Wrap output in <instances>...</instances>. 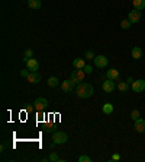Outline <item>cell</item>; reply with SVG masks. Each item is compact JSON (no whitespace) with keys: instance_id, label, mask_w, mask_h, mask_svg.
<instances>
[{"instance_id":"cell-1","label":"cell","mask_w":145,"mask_h":162,"mask_svg":"<svg viewBox=\"0 0 145 162\" xmlns=\"http://www.w3.org/2000/svg\"><path fill=\"white\" fill-rule=\"evenodd\" d=\"M75 92H77V95H79L80 98H84V99H86V98H90L91 95H93L94 89H93V86H91L90 83L81 82V83H79V86H77Z\"/></svg>"},{"instance_id":"cell-2","label":"cell","mask_w":145,"mask_h":162,"mask_svg":"<svg viewBox=\"0 0 145 162\" xmlns=\"http://www.w3.org/2000/svg\"><path fill=\"white\" fill-rule=\"evenodd\" d=\"M68 140V136L67 133L64 132H54L52 134V145H64Z\"/></svg>"},{"instance_id":"cell-3","label":"cell","mask_w":145,"mask_h":162,"mask_svg":"<svg viewBox=\"0 0 145 162\" xmlns=\"http://www.w3.org/2000/svg\"><path fill=\"white\" fill-rule=\"evenodd\" d=\"M84 76H86V72H84L83 69H75L74 72L71 73L70 79H71L73 82H74L75 85H77V83H81V82H83Z\"/></svg>"},{"instance_id":"cell-4","label":"cell","mask_w":145,"mask_h":162,"mask_svg":"<svg viewBox=\"0 0 145 162\" xmlns=\"http://www.w3.org/2000/svg\"><path fill=\"white\" fill-rule=\"evenodd\" d=\"M33 107L36 108V111H44L46 107H48V99L44 98V97H39V98L35 99V102H33Z\"/></svg>"},{"instance_id":"cell-5","label":"cell","mask_w":145,"mask_h":162,"mask_svg":"<svg viewBox=\"0 0 145 162\" xmlns=\"http://www.w3.org/2000/svg\"><path fill=\"white\" fill-rule=\"evenodd\" d=\"M93 61H94L96 67H99V69H103L109 64V59L108 57H104V55H96Z\"/></svg>"},{"instance_id":"cell-6","label":"cell","mask_w":145,"mask_h":162,"mask_svg":"<svg viewBox=\"0 0 145 162\" xmlns=\"http://www.w3.org/2000/svg\"><path fill=\"white\" fill-rule=\"evenodd\" d=\"M133 92H144L145 91V81L144 79H138V81H133V83L131 85Z\"/></svg>"},{"instance_id":"cell-7","label":"cell","mask_w":145,"mask_h":162,"mask_svg":"<svg viewBox=\"0 0 145 162\" xmlns=\"http://www.w3.org/2000/svg\"><path fill=\"white\" fill-rule=\"evenodd\" d=\"M115 81H110V79H106V81L102 83V89L106 92V94H112L113 91H115V83H113Z\"/></svg>"},{"instance_id":"cell-8","label":"cell","mask_w":145,"mask_h":162,"mask_svg":"<svg viewBox=\"0 0 145 162\" xmlns=\"http://www.w3.org/2000/svg\"><path fill=\"white\" fill-rule=\"evenodd\" d=\"M141 10H138V9H133L132 12H129V15H128V19L132 24H138V22L141 21Z\"/></svg>"},{"instance_id":"cell-9","label":"cell","mask_w":145,"mask_h":162,"mask_svg":"<svg viewBox=\"0 0 145 162\" xmlns=\"http://www.w3.org/2000/svg\"><path fill=\"white\" fill-rule=\"evenodd\" d=\"M106 79H110V81H119V70L118 69H109L106 72Z\"/></svg>"},{"instance_id":"cell-10","label":"cell","mask_w":145,"mask_h":162,"mask_svg":"<svg viewBox=\"0 0 145 162\" xmlns=\"http://www.w3.org/2000/svg\"><path fill=\"white\" fill-rule=\"evenodd\" d=\"M26 67L31 70V72H36L38 69H39V61H38L36 59H31V60H28L26 61Z\"/></svg>"},{"instance_id":"cell-11","label":"cell","mask_w":145,"mask_h":162,"mask_svg":"<svg viewBox=\"0 0 145 162\" xmlns=\"http://www.w3.org/2000/svg\"><path fill=\"white\" fill-rule=\"evenodd\" d=\"M74 85H75V83L71 81V79H68V81L65 79V81L61 83V89L64 91V92H71V91L74 89Z\"/></svg>"},{"instance_id":"cell-12","label":"cell","mask_w":145,"mask_h":162,"mask_svg":"<svg viewBox=\"0 0 145 162\" xmlns=\"http://www.w3.org/2000/svg\"><path fill=\"white\" fill-rule=\"evenodd\" d=\"M135 130L138 133H145V120L144 118H139L135 120Z\"/></svg>"},{"instance_id":"cell-13","label":"cell","mask_w":145,"mask_h":162,"mask_svg":"<svg viewBox=\"0 0 145 162\" xmlns=\"http://www.w3.org/2000/svg\"><path fill=\"white\" fill-rule=\"evenodd\" d=\"M41 79H42V76L38 72H31L26 81L31 82V83H38V82H41Z\"/></svg>"},{"instance_id":"cell-14","label":"cell","mask_w":145,"mask_h":162,"mask_svg":"<svg viewBox=\"0 0 145 162\" xmlns=\"http://www.w3.org/2000/svg\"><path fill=\"white\" fill-rule=\"evenodd\" d=\"M131 54H132V59L139 60L142 57V48L141 47H133L132 51H131Z\"/></svg>"},{"instance_id":"cell-15","label":"cell","mask_w":145,"mask_h":162,"mask_svg":"<svg viewBox=\"0 0 145 162\" xmlns=\"http://www.w3.org/2000/svg\"><path fill=\"white\" fill-rule=\"evenodd\" d=\"M55 128H57V124L55 123H45L44 124V132H46V133H54Z\"/></svg>"},{"instance_id":"cell-16","label":"cell","mask_w":145,"mask_h":162,"mask_svg":"<svg viewBox=\"0 0 145 162\" xmlns=\"http://www.w3.org/2000/svg\"><path fill=\"white\" fill-rule=\"evenodd\" d=\"M28 6L31 9H41V0H28Z\"/></svg>"},{"instance_id":"cell-17","label":"cell","mask_w":145,"mask_h":162,"mask_svg":"<svg viewBox=\"0 0 145 162\" xmlns=\"http://www.w3.org/2000/svg\"><path fill=\"white\" fill-rule=\"evenodd\" d=\"M133 8L138 9V10H144L145 9V0H132Z\"/></svg>"},{"instance_id":"cell-18","label":"cell","mask_w":145,"mask_h":162,"mask_svg":"<svg viewBox=\"0 0 145 162\" xmlns=\"http://www.w3.org/2000/svg\"><path fill=\"white\" fill-rule=\"evenodd\" d=\"M46 83H48V86H50V88H57L58 83H60V81H58L55 76H51V77H48Z\"/></svg>"},{"instance_id":"cell-19","label":"cell","mask_w":145,"mask_h":162,"mask_svg":"<svg viewBox=\"0 0 145 162\" xmlns=\"http://www.w3.org/2000/svg\"><path fill=\"white\" fill-rule=\"evenodd\" d=\"M102 111H103V114H112L113 112V104L106 102L103 107H102Z\"/></svg>"},{"instance_id":"cell-20","label":"cell","mask_w":145,"mask_h":162,"mask_svg":"<svg viewBox=\"0 0 145 162\" xmlns=\"http://www.w3.org/2000/svg\"><path fill=\"white\" fill-rule=\"evenodd\" d=\"M73 66H74L75 69H84L86 61H84V59H75L74 61H73Z\"/></svg>"},{"instance_id":"cell-21","label":"cell","mask_w":145,"mask_h":162,"mask_svg":"<svg viewBox=\"0 0 145 162\" xmlns=\"http://www.w3.org/2000/svg\"><path fill=\"white\" fill-rule=\"evenodd\" d=\"M118 89H119L120 92H126V91L129 89V83L128 82H119V83H118Z\"/></svg>"},{"instance_id":"cell-22","label":"cell","mask_w":145,"mask_h":162,"mask_svg":"<svg viewBox=\"0 0 145 162\" xmlns=\"http://www.w3.org/2000/svg\"><path fill=\"white\" fill-rule=\"evenodd\" d=\"M33 57V51L32 50H31V48H26L25 50V54H23V61H28V60H31Z\"/></svg>"},{"instance_id":"cell-23","label":"cell","mask_w":145,"mask_h":162,"mask_svg":"<svg viewBox=\"0 0 145 162\" xmlns=\"http://www.w3.org/2000/svg\"><path fill=\"white\" fill-rule=\"evenodd\" d=\"M131 25H132V22L129 21V19H123V21L120 22V28H122V29H129Z\"/></svg>"},{"instance_id":"cell-24","label":"cell","mask_w":145,"mask_h":162,"mask_svg":"<svg viewBox=\"0 0 145 162\" xmlns=\"http://www.w3.org/2000/svg\"><path fill=\"white\" fill-rule=\"evenodd\" d=\"M139 117H141V112H139L138 110H132V111H131V118H132L133 121H135V120H138Z\"/></svg>"},{"instance_id":"cell-25","label":"cell","mask_w":145,"mask_h":162,"mask_svg":"<svg viewBox=\"0 0 145 162\" xmlns=\"http://www.w3.org/2000/svg\"><path fill=\"white\" fill-rule=\"evenodd\" d=\"M94 53L91 51V50H87L86 53H84V59H89V60H94Z\"/></svg>"},{"instance_id":"cell-26","label":"cell","mask_w":145,"mask_h":162,"mask_svg":"<svg viewBox=\"0 0 145 162\" xmlns=\"http://www.w3.org/2000/svg\"><path fill=\"white\" fill-rule=\"evenodd\" d=\"M79 162H91V158L87 155H81V156H79Z\"/></svg>"},{"instance_id":"cell-27","label":"cell","mask_w":145,"mask_h":162,"mask_svg":"<svg viewBox=\"0 0 145 162\" xmlns=\"http://www.w3.org/2000/svg\"><path fill=\"white\" fill-rule=\"evenodd\" d=\"M29 73H31V70H29V69L26 67V69H23V70H21V76H22V77H25V79H28Z\"/></svg>"},{"instance_id":"cell-28","label":"cell","mask_w":145,"mask_h":162,"mask_svg":"<svg viewBox=\"0 0 145 162\" xmlns=\"http://www.w3.org/2000/svg\"><path fill=\"white\" fill-rule=\"evenodd\" d=\"M84 72H86V75H90L91 72H93V67H91L90 64H86V66H84V69H83Z\"/></svg>"},{"instance_id":"cell-29","label":"cell","mask_w":145,"mask_h":162,"mask_svg":"<svg viewBox=\"0 0 145 162\" xmlns=\"http://www.w3.org/2000/svg\"><path fill=\"white\" fill-rule=\"evenodd\" d=\"M48 159H50L51 162H57V161H60V158H58V155H57V154H51V155H50V158H48Z\"/></svg>"},{"instance_id":"cell-30","label":"cell","mask_w":145,"mask_h":162,"mask_svg":"<svg viewBox=\"0 0 145 162\" xmlns=\"http://www.w3.org/2000/svg\"><path fill=\"white\" fill-rule=\"evenodd\" d=\"M42 117H45L44 111H38V120H39V121H42Z\"/></svg>"},{"instance_id":"cell-31","label":"cell","mask_w":145,"mask_h":162,"mask_svg":"<svg viewBox=\"0 0 145 162\" xmlns=\"http://www.w3.org/2000/svg\"><path fill=\"white\" fill-rule=\"evenodd\" d=\"M110 159H112V161H120V155L119 154H115Z\"/></svg>"},{"instance_id":"cell-32","label":"cell","mask_w":145,"mask_h":162,"mask_svg":"<svg viewBox=\"0 0 145 162\" xmlns=\"http://www.w3.org/2000/svg\"><path fill=\"white\" fill-rule=\"evenodd\" d=\"M126 82H128L129 85H132V83H133V77H132V76H129L128 79H126Z\"/></svg>"}]
</instances>
